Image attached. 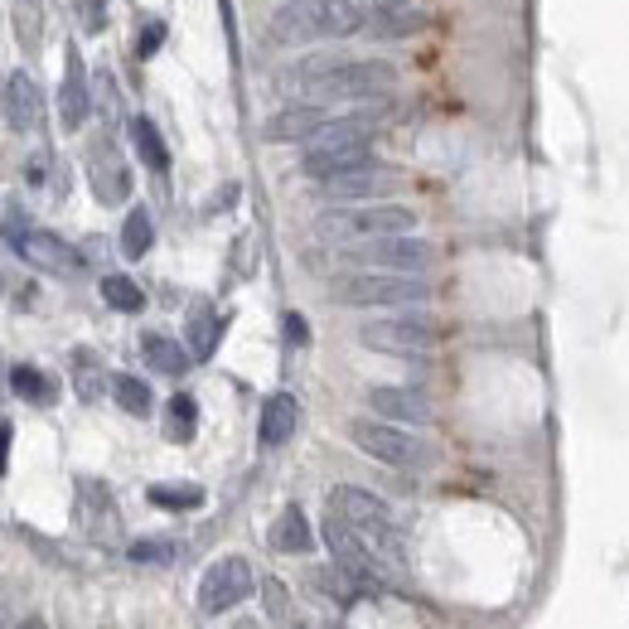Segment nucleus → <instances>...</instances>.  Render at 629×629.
Instances as JSON below:
<instances>
[{"mask_svg": "<svg viewBox=\"0 0 629 629\" xmlns=\"http://www.w3.org/2000/svg\"><path fill=\"white\" fill-rule=\"evenodd\" d=\"M131 561H170V543H137Z\"/></svg>", "mask_w": 629, "mask_h": 629, "instance_id": "35", "label": "nucleus"}, {"mask_svg": "<svg viewBox=\"0 0 629 629\" xmlns=\"http://www.w3.org/2000/svg\"><path fill=\"white\" fill-rule=\"evenodd\" d=\"M111 397H117V407L127 412V417H151V407H155L151 388H145L141 378H131V373H117V378H111Z\"/></svg>", "mask_w": 629, "mask_h": 629, "instance_id": "25", "label": "nucleus"}, {"mask_svg": "<svg viewBox=\"0 0 629 629\" xmlns=\"http://www.w3.org/2000/svg\"><path fill=\"white\" fill-rule=\"evenodd\" d=\"M39 111H44V103H39L35 78H29V73H10L5 78V127L25 137V131L39 127Z\"/></svg>", "mask_w": 629, "mask_h": 629, "instance_id": "17", "label": "nucleus"}, {"mask_svg": "<svg viewBox=\"0 0 629 629\" xmlns=\"http://www.w3.org/2000/svg\"><path fill=\"white\" fill-rule=\"evenodd\" d=\"M330 509H340L344 519H349L358 533L373 543V553L378 557H388L392 567H402L407 561V543H402V527L397 519H392V509L378 494H368V489H358V485H340L334 489V499H330Z\"/></svg>", "mask_w": 629, "mask_h": 629, "instance_id": "4", "label": "nucleus"}, {"mask_svg": "<svg viewBox=\"0 0 629 629\" xmlns=\"http://www.w3.org/2000/svg\"><path fill=\"white\" fill-rule=\"evenodd\" d=\"M296 426H300V402L290 397V392H272V397L262 402V422H257L262 446H286L290 436H296Z\"/></svg>", "mask_w": 629, "mask_h": 629, "instance_id": "18", "label": "nucleus"}, {"mask_svg": "<svg viewBox=\"0 0 629 629\" xmlns=\"http://www.w3.org/2000/svg\"><path fill=\"white\" fill-rule=\"evenodd\" d=\"M199 431V402L189 392H175L170 397V436L175 441H194Z\"/></svg>", "mask_w": 629, "mask_h": 629, "instance_id": "30", "label": "nucleus"}, {"mask_svg": "<svg viewBox=\"0 0 629 629\" xmlns=\"http://www.w3.org/2000/svg\"><path fill=\"white\" fill-rule=\"evenodd\" d=\"M349 441L364 451L368 460H383V465L392 470H412V465H431V446L417 441L412 431H402V426H392V422H354L349 426Z\"/></svg>", "mask_w": 629, "mask_h": 629, "instance_id": "7", "label": "nucleus"}, {"mask_svg": "<svg viewBox=\"0 0 629 629\" xmlns=\"http://www.w3.org/2000/svg\"><path fill=\"white\" fill-rule=\"evenodd\" d=\"M368 407H373L383 422H412V426L431 422L426 392H412V388H368Z\"/></svg>", "mask_w": 629, "mask_h": 629, "instance_id": "15", "label": "nucleus"}, {"mask_svg": "<svg viewBox=\"0 0 629 629\" xmlns=\"http://www.w3.org/2000/svg\"><path fill=\"white\" fill-rule=\"evenodd\" d=\"M103 300H107L111 310H121V314H137V310H145V290H141L131 276H121V272L103 276Z\"/></svg>", "mask_w": 629, "mask_h": 629, "instance_id": "26", "label": "nucleus"}, {"mask_svg": "<svg viewBox=\"0 0 629 629\" xmlns=\"http://www.w3.org/2000/svg\"><path fill=\"white\" fill-rule=\"evenodd\" d=\"M15 257H25L29 266H39V272H54V276H73L78 266H83V257H78L69 242L54 238V233H44V228H29L25 238L15 242Z\"/></svg>", "mask_w": 629, "mask_h": 629, "instance_id": "13", "label": "nucleus"}, {"mask_svg": "<svg viewBox=\"0 0 629 629\" xmlns=\"http://www.w3.org/2000/svg\"><path fill=\"white\" fill-rule=\"evenodd\" d=\"M300 83L320 103H373L397 87V69L383 59H330L314 54L300 63Z\"/></svg>", "mask_w": 629, "mask_h": 629, "instance_id": "1", "label": "nucleus"}, {"mask_svg": "<svg viewBox=\"0 0 629 629\" xmlns=\"http://www.w3.org/2000/svg\"><path fill=\"white\" fill-rule=\"evenodd\" d=\"M151 503L175 509V513H194V509H204V489L199 485H151Z\"/></svg>", "mask_w": 629, "mask_h": 629, "instance_id": "28", "label": "nucleus"}, {"mask_svg": "<svg viewBox=\"0 0 629 629\" xmlns=\"http://www.w3.org/2000/svg\"><path fill=\"white\" fill-rule=\"evenodd\" d=\"M324 547H330L334 567H344L358 586H378V553L373 543H368L358 527L344 519V513L330 509V519H324Z\"/></svg>", "mask_w": 629, "mask_h": 629, "instance_id": "9", "label": "nucleus"}, {"mask_svg": "<svg viewBox=\"0 0 629 629\" xmlns=\"http://www.w3.org/2000/svg\"><path fill=\"white\" fill-rule=\"evenodd\" d=\"M87 78H83V54L69 44V54H63V83H59V117L63 127L78 131L87 121Z\"/></svg>", "mask_w": 629, "mask_h": 629, "instance_id": "16", "label": "nucleus"}, {"mask_svg": "<svg viewBox=\"0 0 629 629\" xmlns=\"http://www.w3.org/2000/svg\"><path fill=\"white\" fill-rule=\"evenodd\" d=\"M93 194L103 199V204H121V199L131 194V175H127V165H117V161H97V165H93Z\"/></svg>", "mask_w": 629, "mask_h": 629, "instance_id": "24", "label": "nucleus"}, {"mask_svg": "<svg viewBox=\"0 0 629 629\" xmlns=\"http://www.w3.org/2000/svg\"><path fill=\"white\" fill-rule=\"evenodd\" d=\"M368 29H373V35L378 39H402V35H417V29H422V15H417V10H388L383 5V15H373V25H368Z\"/></svg>", "mask_w": 629, "mask_h": 629, "instance_id": "29", "label": "nucleus"}, {"mask_svg": "<svg viewBox=\"0 0 629 629\" xmlns=\"http://www.w3.org/2000/svg\"><path fill=\"white\" fill-rule=\"evenodd\" d=\"M262 591H266V610H272L276 620H286V586H281L276 577H262Z\"/></svg>", "mask_w": 629, "mask_h": 629, "instance_id": "32", "label": "nucleus"}, {"mask_svg": "<svg viewBox=\"0 0 629 629\" xmlns=\"http://www.w3.org/2000/svg\"><path fill=\"white\" fill-rule=\"evenodd\" d=\"M281 324H286V340L296 344V349H300V344H310V324H306V314H296V310H290Z\"/></svg>", "mask_w": 629, "mask_h": 629, "instance_id": "34", "label": "nucleus"}, {"mask_svg": "<svg viewBox=\"0 0 629 629\" xmlns=\"http://www.w3.org/2000/svg\"><path fill=\"white\" fill-rule=\"evenodd\" d=\"M334 296L354 310H417L431 300V286L407 272H354L334 286Z\"/></svg>", "mask_w": 629, "mask_h": 629, "instance_id": "3", "label": "nucleus"}, {"mask_svg": "<svg viewBox=\"0 0 629 629\" xmlns=\"http://www.w3.org/2000/svg\"><path fill=\"white\" fill-rule=\"evenodd\" d=\"M161 39H165V25H161V20H151L145 35H137V59H151V54L161 49Z\"/></svg>", "mask_w": 629, "mask_h": 629, "instance_id": "33", "label": "nucleus"}, {"mask_svg": "<svg viewBox=\"0 0 629 629\" xmlns=\"http://www.w3.org/2000/svg\"><path fill=\"white\" fill-rule=\"evenodd\" d=\"M252 586H257V577H252V567H247V557H218L204 577H199V610L204 615L233 610V605H242L247 595H252Z\"/></svg>", "mask_w": 629, "mask_h": 629, "instance_id": "10", "label": "nucleus"}, {"mask_svg": "<svg viewBox=\"0 0 629 629\" xmlns=\"http://www.w3.org/2000/svg\"><path fill=\"white\" fill-rule=\"evenodd\" d=\"M151 242H155V223H151V213H145V209H131V213H127V223H121V257L141 262V257L151 252Z\"/></svg>", "mask_w": 629, "mask_h": 629, "instance_id": "23", "label": "nucleus"}, {"mask_svg": "<svg viewBox=\"0 0 629 629\" xmlns=\"http://www.w3.org/2000/svg\"><path fill=\"white\" fill-rule=\"evenodd\" d=\"M344 257L358 266V272H407V276H426V266L436 262V247L417 238V233H392V238H368V242H349Z\"/></svg>", "mask_w": 629, "mask_h": 629, "instance_id": "6", "label": "nucleus"}, {"mask_svg": "<svg viewBox=\"0 0 629 629\" xmlns=\"http://www.w3.org/2000/svg\"><path fill=\"white\" fill-rule=\"evenodd\" d=\"M127 131H131V145H137V155L145 161V170H155V175L170 170V151H165V141H161V131H155L151 117H131Z\"/></svg>", "mask_w": 629, "mask_h": 629, "instance_id": "21", "label": "nucleus"}, {"mask_svg": "<svg viewBox=\"0 0 629 629\" xmlns=\"http://www.w3.org/2000/svg\"><path fill=\"white\" fill-rule=\"evenodd\" d=\"M218 334H223V320L209 306L189 314V349H194V358H213V349H218Z\"/></svg>", "mask_w": 629, "mask_h": 629, "instance_id": "27", "label": "nucleus"}, {"mask_svg": "<svg viewBox=\"0 0 629 629\" xmlns=\"http://www.w3.org/2000/svg\"><path fill=\"white\" fill-rule=\"evenodd\" d=\"M10 392L25 402H35V407H49L54 402V383L39 373L35 364H10Z\"/></svg>", "mask_w": 629, "mask_h": 629, "instance_id": "22", "label": "nucleus"}, {"mask_svg": "<svg viewBox=\"0 0 629 629\" xmlns=\"http://www.w3.org/2000/svg\"><path fill=\"white\" fill-rule=\"evenodd\" d=\"M383 5H388V10H397V5H402V0H383Z\"/></svg>", "mask_w": 629, "mask_h": 629, "instance_id": "38", "label": "nucleus"}, {"mask_svg": "<svg viewBox=\"0 0 629 629\" xmlns=\"http://www.w3.org/2000/svg\"><path fill=\"white\" fill-rule=\"evenodd\" d=\"M93 368H97V358L93 354H78V392H83V397H97V378H93Z\"/></svg>", "mask_w": 629, "mask_h": 629, "instance_id": "31", "label": "nucleus"}, {"mask_svg": "<svg viewBox=\"0 0 629 629\" xmlns=\"http://www.w3.org/2000/svg\"><path fill=\"white\" fill-rule=\"evenodd\" d=\"M364 10L354 0H286L272 10L276 44H310V39H349L364 25Z\"/></svg>", "mask_w": 629, "mask_h": 629, "instance_id": "2", "label": "nucleus"}, {"mask_svg": "<svg viewBox=\"0 0 629 629\" xmlns=\"http://www.w3.org/2000/svg\"><path fill=\"white\" fill-rule=\"evenodd\" d=\"M83 15H87V20H83L87 29H103V25H107V10H103V0H83Z\"/></svg>", "mask_w": 629, "mask_h": 629, "instance_id": "36", "label": "nucleus"}, {"mask_svg": "<svg viewBox=\"0 0 629 629\" xmlns=\"http://www.w3.org/2000/svg\"><path fill=\"white\" fill-rule=\"evenodd\" d=\"M388 189H397V175L383 170L378 161H368V165H358V170H349V175L324 179L320 194L340 199V204H373V199H383Z\"/></svg>", "mask_w": 629, "mask_h": 629, "instance_id": "12", "label": "nucleus"}, {"mask_svg": "<svg viewBox=\"0 0 629 629\" xmlns=\"http://www.w3.org/2000/svg\"><path fill=\"white\" fill-rule=\"evenodd\" d=\"M373 161V141H344V145H306V155H300V175L314 179V185H324V179L334 175H349L358 165Z\"/></svg>", "mask_w": 629, "mask_h": 629, "instance_id": "11", "label": "nucleus"}, {"mask_svg": "<svg viewBox=\"0 0 629 629\" xmlns=\"http://www.w3.org/2000/svg\"><path fill=\"white\" fill-rule=\"evenodd\" d=\"M15 629H49V625H44V620H39V615H25V620H20Z\"/></svg>", "mask_w": 629, "mask_h": 629, "instance_id": "37", "label": "nucleus"}, {"mask_svg": "<svg viewBox=\"0 0 629 629\" xmlns=\"http://www.w3.org/2000/svg\"><path fill=\"white\" fill-rule=\"evenodd\" d=\"M358 340L378 354H426L441 340V324L407 310V314H392V320H368L364 330H358Z\"/></svg>", "mask_w": 629, "mask_h": 629, "instance_id": "8", "label": "nucleus"}, {"mask_svg": "<svg viewBox=\"0 0 629 629\" xmlns=\"http://www.w3.org/2000/svg\"><path fill=\"white\" fill-rule=\"evenodd\" d=\"M272 547H276V553H290V557H300V553H310V547H314L310 519L296 509V503H286V509L276 513V523H272Z\"/></svg>", "mask_w": 629, "mask_h": 629, "instance_id": "19", "label": "nucleus"}, {"mask_svg": "<svg viewBox=\"0 0 629 629\" xmlns=\"http://www.w3.org/2000/svg\"><path fill=\"white\" fill-rule=\"evenodd\" d=\"M324 121H330V111H324V107H281L276 117H266L262 137L276 141V145H286V141H306L310 145L324 131Z\"/></svg>", "mask_w": 629, "mask_h": 629, "instance_id": "14", "label": "nucleus"}, {"mask_svg": "<svg viewBox=\"0 0 629 629\" xmlns=\"http://www.w3.org/2000/svg\"><path fill=\"white\" fill-rule=\"evenodd\" d=\"M141 349H145V358H151L155 373H165V378H185L189 364H194V349H185V344L170 340V334H145Z\"/></svg>", "mask_w": 629, "mask_h": 629, "instance_id": "20", "label": "nucleus"}, {"mask_svg": "<svg viewBox=\"0 0 629 629\" xmlns=\"http://www.w3.org/2000/svg\"><path fill=\"white\" fill-rule=\"evenodd\" d=\"M320 238H340V242H368V238H392V233H412L417 228V209L407 204H354V209H334L320 213Z\"/></svg>", "mask_w": 629, "mask_h": 629, "instance_id": "5", "label": "nucleus"}]
</instances>
